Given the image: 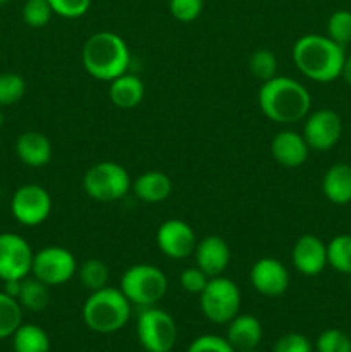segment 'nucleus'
Segmentation results:
<instances>
[{"label":"nucleus","instance_id":"nucleus-1","mask_svg":"<svg viewBox=\"0 0 351 352\" xmlns=\"http://www.w3.org/2000/svg\"><path fill=\"white\" fill-rule=\"evenodd\" d=\"M258 107L268 120L282 126L305 120L312 112V95L303 82L289 76H275L262 82Z\"/></svg>","mask_w":351,"mask_h":352},{"label":"nucleus","instance_id":"nucleus-2","mask_svg":"<svg viewBox=\"0 0 351 352\" xmlns=\"http://www.w3.org/2000/svg\"><path fill=\"white\" fill-rule=\"evenodd\" d=\"M346 52L327 34H303L292 45L296 69L313 82H332L341 78Z\"/></svg>","mask_w":351,"mask_h":352},{"label":"nucleus","instance_id":"nucleus-3","mask_svg":"<svg viewBox=\"0 0 351 352\" xmlns=\"http://www.w3.org/2000/svg\"><path fill=\"white\" fill-rule=\"evenodd\" d=\"M85 71L98 81H112L126 74L131 64V52L126 40L114 31H98L88 36L81 50Z\"/></svg>","mask_w":351,"mask_h":352},{"label":"nucleus","instance_id":"nucleus-4","mask_svg":"<svg viewBox=\"0 0 351 352\" xmlns=\"http://www.w3.org/2000/svg\"><path fill=\"white\" fill-rule=\"evenodd\" d=\"M131 302L119 287H107L89 292L83 305V322L92 332L114 333L127 325Z\"/></svg>","mask_w":351,"mask_h":352},{"label":"nucleus","instance_id":"nucleus-5","mask_svg":"<svg viewBox=\"0 0 351 352\" xmlns=\"http://www.w3.org/2000/svg\"><path fill=\"white\" fill-rule=\"evenodd\" d=\"M119 289L127 301L140 308L157 306L167 294V275L150 263L131 265L120 277Z\"/></svg>","mask_w":351,"mask_h":352},{"label":"nucleus","instance_id":"nucleus-6","mask_svg":"<svg viewBox=\"0 0 351 352\" xmlns=\"http://www.w3.org/2000/svg\"><path fill=\"white\" fill-rule=\"evenodd\" d=\"M131 175L120 164L112 160L98 162L85 172L83 189L98 203H116L131 191Z\"/></svg>","mask_w":351,"mask_h":352},{"label":"nucleus","instance_id":"nucleus-7","mask_svg":"<svg viewBox=\"0 0 351 352\" xmlns=\"http://www.w3.org/2000/svg\"><path fill=\"white\" fill-rule=\"evenodd\" d=\"M198 298L203 316L217 325H227L240 315L241 291L236 282L224 275L209 278Z\"/></svg>","mask_w":351,"mask_h":352},{"label":"nucleus","instance_id":"nucleus-8","mask_svg":"<svg viewBox=\"0 0 351 352\" xmlns=\"http://www.w3.org/2000/svg\"><path fill=\"white\" fill-rule=\"evenodd\" d=\"M136 333L141 347L147 352H171L178 342L176 320L157 306L141 309L138 315Z\"/></svg>","mask_w":351,"mask_h":352},{"label":"nucleus","instance_id":"nucleus-9","mask_svg":"<svg viewBox=\"0 0 351 352\" xmlns=\"http://www.w3.org/2000/svg\"><path fill=\"white\" fill-rule=\"evenodd\" d=\"M78 260L69 250L62 246L41 248L34 253L31 275L48 287L64 285L78 274Z\"/></svg>","mask_w":351,"mask_h":352},{"label":"nucleus","instance_id":"nucleus-10","mask_svg":"<svg viewBox=\"0 0 351 352\" xmlns=\"http://www.w3.org/2000/svg\"><path fill=\"white\" fill-rule=\"evenodd\" d=\"M52 208L54 203L50 192L40 184L21 186L10 198V213L24 227H36L47 222Z\"/></svg>","mask_w":351,"mask_h":352},{"label":"nucleus","instance_id":"nucleus-11","mask_svg":"<svg viewBox=\"0 0 351 352\" xmlns=\"http://www.w3.org/2000/svg\"><path fill=\"white\" fill-rule=\"evenodd\" d=\"M303 138L310 150L329 151L343 136V119L332 109H319L310 112L303 124Z\"/></svg>","mask_w":351,"mask_h":352},{"label":"nucleus","instance_id":"nucleus-12","mask_svg":"<svg viewBox=\"0 0 351 352\" xmlns=\"http://www.w3.org/2000/svg\"><path fill=\"white\" fill-rule=\"evenodd\" d=\"M33 250L23 236L14 232L0 234V280H23L31 275Z\"/></svg>","mask_w":351,"mask_h":352},{"label":"nucleus","instance_id":"nucleus-13","mask_svg":"<svg viewBox=\"0 0 351 352\" xmlns=\"http://www.w3.org/2000/svg\"><path fill=\"white\" fill-rule=\"evenodd\" d=\"M155 243H157L160 253L171 260H186L195 253L198 239L188 222L179 219H169L158 226Z\"/></svg>","mask_w":351,"mask_h":352},{"label":"nucleus","instance_id":"nucleus-14","mask_svg":"<svg viewBox=\"0 0 351 352\" xmlns=\"http://www.w3.org/2000/svg\"><path fill=\"white\" fill-rule=\"evenodd\" d=\"M289 272L277 258L264 256L251 265L250 282L258 294L265 298H279L289 289Z\"/></svg>","mask_w":351,"mask_h":352},{"label":"nucleus","instance_id":"nucleus-15","mask_svg":"<svg viewBox=\"0 0 351 352\" xmlns=\"http://www.w3.org/2000/svg\"><path fill=\"white\" fill-rule=\"evenodd\" d=\"M295 270L303 277H319L327 265V244L313 234H303L296 239L291 251Z\"/></svg>","mask_w":351,"mask_h":352},{"label":"nucleus","instance_id":"nucleus-16","mask_svg":"<svg viewBox=\"0 0 351 352\" xmlns=\"http://www.w3.org/2000/svg\"><path fill=\"white\" fill-rule=\"evenodd\" d=\"M196 267L203 274L212 277L224 275L231 263V248L227 241L220 236H206L196 243L195 248Z\"/></svg>","mask_w":351,"mask_h":352},{"label":"nucleus","instance_id":"nucleus-17","mask_svg":"<svg viewBox=\"0 0 351 352\" xmlns=\"http://www.w3.org/2000/svg\"><path fill=\"white\" fill-rule=\"evenodd\" d=\"M310 151L312 150L306 144L303 134L292 129L279 131L270 141L272 157L281 167L286 168H298L305 165Z\"/></svg>","mask_w":351,"mask_h":352},{"label":"nucleus","instance_id":"nucleus-18","mask_svg":"<svg viewBox=\"0 0 351 352\" xmlns=\"http://www.w3.org/2000/svg\"><path fill=\"white\" fill-rule=\"evenodd\" d=\"M16 155L26 167H47L54 155L52 141L38 131H26L16 141Z\"/></svg>","mask_w":351,"mask_h":352},{"label":"nucleus","instance_id":"nucleus-19","mask_svg":"<svg viewBox=\"0 0 351 352\" xmlns=\"http://www.w3.org/2000/svg\"><path fill=\"white\" fill-rule=\"evenodd\" d=\"M264 337V329L257 316L236 315L227 323L226 339L236 352L257 349Z\"/></svg>","mask_w":351,"mask_h":352},{"label":"nucleus","instance_id":"nucleus-20","mask_svg":"<svg viewBox=\"0 0 351 352\" xmlns=\"http://www.w3.org/2000/svg\"><path fill=\"white\" fill-rule=\"evenodd\" d=\"M131 191L140 201L148 203V205H157V203L165 201L171 196L172 181L165 172L148 170L134 179Z\"/></svg>","mask_w":351,"mask_h":352},{"label":"nucleus","instance_id":"nucleus-21","mask_svg":"<svg viewBox=\"0 0 351 352\" xmlns=\"http://www.w3.org/2000/svg\"><path fill=\"white\" fill-rule=\"evenodd\" d=\"M109 98L114 107L120 110H131L140 105L145 98V82L140 76L126 74L112 79L109 86Z\"/></svg>","mask_w":351,"mask_h":352},{"label":"nucleus","instance_id":"nucleus-22","mask_svg":"<svg viewBox=\"0 0 351 352\" xmlns=\"http://www.w3.org/2000/svg\"><path fill=\"white\" fill-rule=\"evenodd\" d=\"M322 192L332 205L351 203V165L334 164L322 177Z\"/></svg>","mask_w":351,"mask_h":352},{"label":"nucleus","instance_id":"nucleus-23","mask_svg":"<svg viewBox=\"0 0 351 352\" xmlns=\"http://www.w3.org/2000/svg\"><path fill=\"white\" fill-rule=\"evenodd\" d=\"M14 352H50V337L34 323H23L12 336Z\"/></svg>","mask_w":351,"mask_h":352},{"label":"nucleus","instance_id":"nucleus-24","mask_svg":"<svg viewBox=\"0 0 351 352\" xmlns=\"http://www.w3.org/2000/svg\"><path fill=\"white\" fill-rule=\"evenodd\" d=\"M17 301H19L21 308L28 309V311H43L50 305V287L41 280H38V278H34L33 275L23 278Z\"/></svg>","mask_w":351,"mask_h":352},{"label":"nucleus","instance_id":"nucleus-25","mask_svg":"<svg viewBox=\"0 0 351 352\" xmlns=\"http://www.w3.org/2000/svg\"><path fill=\"white\" fill-rule=\"evenodd\" d=\"M76 275L81 280L83 287L88 289L89 292H95L109 285L110 268L100 258H88V260H85L79 265Z\"/></svg>","mask_w":351,"mask_h":352},{"label":"nucleus","instance_id":"nucleus-26","mask_svg":"<svg viewBox=\"0 0 351 352\" xmlns=\"http://www.w3.org/2000/svg\"><path fill=\"white\" fill-rule=\"evenodd\" d=\"M327 265L341 275H351V236L339 234L327 243Z\"/></svg>","mask_w":351,"mask_h":352},{"label":"nucleus","instance_id":"nucleus-27","mask_svg":"<svg viewBox=\"0 0 351 352\" xmlns=\"http://www.w3.org/2000/svg\"><path fill=\"white\" fill-rule=\"evenodd\" d=\"M23 325V308L16 298L0 291V340L9 339Z\"/></svg>","mask_w":351,"mask_h":352},{"label":"nucleus","instance_id":"nucleus-28","mask_svg":"<svg viewBox=\"0 0 351 352\" xmlns=\"http://www.w3.org/2000/svg\"><path fill=\"white\" fill-rule=\"evenodd\" d=\"M248 67H250L251 76L255 79L265 82L277 76L279 62L274 52L268 50V48H258L251 54L250 60H248Z\"/></svg>","mask_w":351,"mask_h":352},{"label":"nucleus","instance_id":"nucleus-29","mask_svg":"<svg viewBox=\"0 0 351 352\" xmlns=\"http://www.w3.org/2000/svg\"><path fill=\"white\" fill-rule=\"evenodd\" d=\"M326 31L330 40L346 48L351 43V10H334L327 19Z\"/></svg>","mask_w":351,"mask_h":352},{"label":"nucleus","instance_id":"nucleus-30","mask_svg":"<svg viewBox=\"0 0 351 352\" xmlns=\"http://www.w3.org/2000/svg\"><path fill=\"white\" fill-rule=\"evenodd\" d=\"M26 93V81L17 72L0 74V107H10L19 102Z\"/></svg>","mask_w":351,"mask_h":352},{"label":"nucleus","instance_id":"nucleus-31","mask_svg":"<svg viewBox=\"0 0 351 352\" xmlns=\"http://www.w3.org/2000/svg\"><path fill=\"white\" fill-rule=\"evenodd\" d=\"M23 21L33 30H41L50 23L54 10H52L48 0H26L21 10Z\"/></svg>","mask_w":351,"mask_h":352},{"label":"nucleus","instance_id":"nucleus-32","mask_svg":"<svg viewBox=\"0 0 351 352\" xmlns=\"http://www.w3.org/2000/svg\"><path fill=\"white\" fill-rule=\"evenodd\" d=\"M317 352H351V337L339 329H327L317 337Z\"/></svg>","mask_w":351,"mask_h":352},{"label":"nucleus","instance_id":"nucleus-33","mask_svg":"<svg viewBox=\"0 0 351 352\" xmlns=\"http://www.w3.org/2000/svg\"><path fill=\"white\" fill-rule=\"evenodd\" d=\"M205 0H169V12L179 23H193L203 12Z\"/></svg>","mask_w":351,"mask_h":352},{"label":"nucleus","instance_id":"nucleus-34","mask_svg":"<svg viewBox=\"0 0 351 352\" xmlns=\"http://www.w3.org/2000/svg\"><path fill=\"white\" fill-rule=\"evenodd\" d=\"M93 0H48L55 16L64 19H78L83 17L92 7Z\"/></svg>","mask_w":351,"mask_h":352},{"label":"nucleus","instance_id":"nucleus-35","mask_svg":"<svg viewBox=\"0 0 351 352\" xmlns=\"http://www.w3.org/2000/svg\"><path fill=\"white\" fill-rule=\"evenodd\" d=\"M272 352H313V346L303 333L289 332L275 340Z\"/></svg>","mask_w":351,"mask_h":352},{"label":"nucleus","instance_id":"nucleus-36","mask_svg":"<svg viewBox=\"0 0 351 352\" xmlns=\"http://www.w3.org/2000/svg\"><path fill=\"white\" fill-rule=\"evenodd\" d=\"M186 352H236L234 347L227 342L226 337L219 336H200L189 344Z\"/></svg>","mask_w":351,"mask_h":352},{"label":"nucleus","instance_id":"nucleus-37","mask_svg":"<svg viewBox=\"0 0 351 352\" xmlns=\"http://www.w3.org/2000/svg\"><path fill=\"white\" fill-rule=\"evenodd\" d=\"M209 278V275L203 274L195 265V267H188L181 272V275H179V284H181L182 291L189 292V294H200L205 289Z\"/></svg>","mask_w":351,"mask_h":352},{"label":"nucleus","instance_id":"nucleus-38","mask_svg":"<svg viewBox=\"0 0 351 352\" xmlns=\"http://www.w3.org/2000/svg\"><path fill=\"white\" fill-rule=\"evenodd\" d=\"M341 78L346 81L348 86H351V55H346V60H344L343 72H341Z\"/></svg>","mask_w":351,"mask_h":352},{"label":"nucleus","instance_id":"nucleus-39","mask_svg":"<svg viewBox=\"0 0 351 352\" xmlns=\"http://www.w3.org/2000/svg\"><path fill=\"white\" fill-rule=\"evenodd\" d=\"M3 126V112H2V107H0V127Z\"/></svg>","mask_w":351,"mask_h":352},{"label":"nucleus","instance_id":"nucleus-40","mask_svg":"<svg viewBox=\"0 0 351 352\" xmlns=\"http://www.w3.org/2000/svg\"><path fill=\"white\" fill-rule=\"evenodd\" d=\"M9 2H10V0H0V7L6 6V3H9Z\"/></svg>","mask_w":351,"mask_h":352},{"label":"nucleus","instance_id":"nucleus-41","mask_svg":"<svg viewBox=\"0 0 351 352\" xmlns=\"http://www.w3.org/2000/svg\"><path fill=\"white\" fill-rule=\"evenodd\" d=\"M243 352H260V351H257V349H251V351H243Z\"/></svg>","mask_w":351,"mask_h":352},{"label":"nucleus","instance_id":"nucleus-42","mask_svg":"<svg viewBox=\"0 0 351 352\" xmlns=\"http://www.w3.org/2000/svg\"><path fill=\"white\" fill-rule=\"evenodd\" d=\"M348 287H350V292H351V275H350V285H348Z\"/></svg>","mask_w":351,"mask_h":352}]
</instances>
